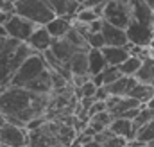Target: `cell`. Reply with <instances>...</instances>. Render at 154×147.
Listing matches in <instances>:
<instances>
[{"label": "cell", "instance_id": "cell-11", "mask_svg": "<svg viewBox=\"0 0 154 147\" xmlns=\"http://www.w3.org/2000/svg\"><path fill=\"white\" fill-rule=\"evenodd\" d=\"M136 84V79L133 75H120L116 81L109 83V84H104L106 86V92L109 95H116V97H125L129 93V90Z\"/></svg>", "mask_w": 154, "mask_h": 147}, {"label": "cell", "instance_id": "cell-3", "mask_svg": "<svg viewBox=\"0 0 154 147\" xmlns=\"http://www.w3.org/2000/svg\"><path fill=\"white\" fill-rule=\"evenodd\" d=\"M14 14H20L36 25H45L48 20L54 18V13L47 5L45 0H16L14 4Z\"/></svg>", "mask_w": 154, "mask_h": 147}, {"label": "cell", "instance_id": "cell-10", "mask_svg": "<svg viewBox=\"0 0 154 147\" xmlns=\"http://www.w3.org/2000/svg\"><path fill=\"white\" fill-rule=\"evenodd\" d=\"M45 29L52 38H63L72 29V16H54L45 23Z\"/></svg>", "mask_w": 154, "mask_h": 147}, {"label": "cell", "instance_id": "cell-33", "mask_svg": "<svg viewBox=\"0 0 154 147\" xmlns=\"http://www.w3.org/2000/svg\"><path fill=\"white\" fill-rule=\"evenodd\" d=\"M77 2H79V4H82V2H84V0H77Z\"/></svg>", "mask_w": 154, "mask_h": 147}, {"label": "cell", "instance_id": "cell-6", "mask_svg": "<svg viewBox=\"0 0 154 147\" xmlns=\"http://www.w3.org/2000/svg\"><path fill=\"white\" fill-rule=\"evenodd\" d=\"M125 36H127V41L133 43V45L152 47L154 27L152 25H145V23H138V22H129V25L125 27Z\"/></svg>", "mask_w": 154, "mask_h": 147}, {"label": "cell", "instance_id": "cell-14", "mask_svg": "<svg viewBox=\"0 0 154 147\" xmlns=\"http://www.w3.org/2000/svg\"><path fill=\"white\" fill-rule=\"evenodd\" d=\"M108 127H109L115 135L124 136L127 142L134 138V129H133V124H131V120H129V118H124V117H115V118L109 122V126H108Z\"/></svg>", "mask_w": 154, "mask_h": 147}, {"label": "cell", "instance_id": "cell-24", "mask_svg": "<svg viewBox=\"0 0 154 147\" xmlns=\"http://www.w3.org/2000/svg\"><path fill=\"white\" fill-rule=\"evenodd\" d=\"M86 43L90 48H102L104 47V38L100 33H90L86 38Z\"/></svg>", "mask_w": 154, "mask_h": 147}, {"label": "cell", "instance_id": "cell-16", "mask_svg": "<svg viewBox=\"0 0 154 147\" xmlns=\"http://www.w3.org/2000/svg\"><path fill=\"white\" fill-rule=\"evenodd\" d=\"M100 52H102L106 63H108V65H115V67L120 65V63L129 56V52H127L125 47H116V45H104V47L100 48Z\"/></svg>", "mask_w": 154, "mask_h": 147}, {"label": "cell", "instance_id": "cell-18", "mask_svg": "<svg viewBox=\"0 0 154 147\" xmlns=\"http://www.w3.org/2000/svg\"><path fill=\"white\" fill-rule=\"evenodd\" d=\"M127 95L133 97L134 101H138L140 104H145V102L154 95V86H151V84H143V83H136V84L129 90Z\"/></svg>", "mask_w": 154, "mask_h": 147}, {"label": "cell", "instance_id": "cell-27", "mask_svg": "<svg viewBox=\"0 0 154 147\" xmlns=\"http://www.w3.org/2000/svg\"><path fill=\"white\" fill-rule=\"evenodd\" d=\"M0 11H13V13H14V5H13V2L0 0Z\"/></svg>", "mask_w": 154, "mask_h": 147}, {"label": "cell", "instance_id": "cell-12", "mask_svg": "<svg viewBox=\"0 0 154 147\" xmlns=\"http://www.w3.org/2000/svg\"><path fill=\"white\" fill-rule=\"evenodd\" d=\"M133 77L136 79V83H143V84L154 86V58H152V54L142 59L138 70L134 72Z\"/></svg>", "mask_w": 154, "mask_h": 147}, {"label": "cell", "instance_id": "cell-7", "mask_svg": "<svg viewBox=\"0 0 154 147\" xmlns=\"http://www.w3.org/2000/svg\"><path fill=\"white\" fill-rule=\"evenodd\" d=\"M102 38H104V45H116V47H124L127 43V36H125V29L116 27L113 23L106 22L102 18V27L99 31Z\"/></svg>", "mask_w": 154, "mask_h": 147}, {"label": "cell", "instance_id": "cell-15", "mask_svg": "<svg viewBox=\"0 0 154 147\" xmlns=\"http://www.w3.org/2000/svg\"><path fill=\"white\" fill-rule=\"evenodd\" d=\"M68 72L70 75H77V74H88V56L86 50H77L70 56V59L66 61Z\"/></svg>", "mask_w": 154, "mask_h": 147}, {"label": "cell", "instance_id": "cell-31", "mask_svg": "<svg viewBox=\"0 0 154 147\" xmlns=\"http://www.w3.org/2000/svg\"><path fill=\"white\" fill-rule=\"evenodd\" d=\"M143 2H147V4H149V5L154 9V0H143Z\"/></svg>", "mask_w": 154, "mask_h": 147}, {"label": "cell", "instance_id": "cell-21", "mask_svg": "<svg viewBox=\"0 0 154 147\" xmlns=\"http://www.w3.org/2000/svg\"><path fill=\"white\" fill-rule=\"evenodd\" d=\"M140 63H142V59L138 58V56H127L120 65H116L118 67V70L122 75H134V72L138 70V67H140Z\"/></svg>", "mask_w": 154, "mask_h": 147}, {"label": "cell", "instance_id": "cell-1", "mask_svg": "<svg viewBox=\"0 0 154 147\" xmlns=\"http://www.w3.org/2000/svg\"><path fill=\"white\" fill-rule=\"evenodd\" d=\"M50 95L32 92L23 86H5L0 92V113L5 117L18 118L20 122L27 124L32 118L45 117L50 106Z\"/></svg>", "mask_w": 154, "mask_h": 147}, {"label": "cell", "instance_id": "cell-25", "mask_svg": "<svg viewBox=\"0 0 154 147\" xmlns=\"http://www.w3.org/2000/svg\"><path fill=\"white\" fill-rule=\"evenodd\" d=\"M102 147H127V140L120 135H113L111 138H108L102 144Z\"/></svg>", "mask_w": 154, "mask_h": 147}, {"label": "cell", "instance_id": "cell-20", "mask_svg": "<svg viewBox=\"0 0 154 147\" xmlns=\"http://www.w3.org/2000/svg\"><path fill=\"white\" fill-rule=\"evenodd\" d=\"M134 140H138V142H142V144H149L151 140H154V117L149 122H145L140 129H136Z\"/></svg>", "mask_w": 154, "mask_h": 147}, {"label": "cell", "instance_id": "cell-28", "mask_svg": "<svg viewBox=\"0 0 154 147\" xmlns=\"http://www.w3.org/2000/svg\"><path fill=\"white\" fill-rule=\"evenodd\" d=\"M106 0H84L82 2V5L84 7H93V5H97V4H104Z\"/></svg>", "mask_w": 154, "mask_h": 147}, {"label": "cell", "instance_id": "cell-4", "mask_svg": "<svg viewBox=\"0 0 154 147\" xmlns=\"http://www.w3.org/2000/svg\"><path fill=\"white\" fill-rule=\"evenodd\" d=\"M36 27H38V25H36L34 22H31V20H27V18H23V16H20V14H13V16L4 23V29H5L7 36L14 38V39H18V41H27Z\"/></svg>", "mask_w": 154, "mask_h": 147}, {"label": "cell", "instance_id": "cell-26", "mask_svg": "<svg viewBox=\"0 0 154 147\" xmlns=\"http://www.w3.org/2000/svg\"><path fill=\"white\" fill-rule=\"evenodd\" d=\"M108 92H106V86L102 84V86H97L95 88V93H93V101H106L108 99Z\"/></svg>", "mask_w": 154, "mask_h": 147}, {"label": "cell", "instance_id": "cell-29", "mask_svg": "<svg viewBox=\"0 0 154 147\" xmlns=\"http://www.w3.org/2000/svg\"><path fill=\"white\" fill-rule=\"evenodd\" d=\"M5 41H7V36H0V56H2V52L5 48Z\"/></svg>", "mask_w": 154, "mask_h": 147}, {"label": "cell", "instance_id": "cell-5", "mask_svg": "<svg viewBox=\"0 0 154 147\" xmlns=\"http://www.w3.org/2000/svg\"><path fill=\"white\" fill-rule=\"evenodd\" d=\"M29 142V131L22 126H14L5 122L0 126V144L9 147H27Z\"/></svg>", "mask_w": 154, "mask_h": 147}, {"label": "cell", "instance_id": "cell-8", "mask_svg": "<svg viewBox=\"0 0 154 147\" xmlns=\"http://www.w3.org/2000/svg\"><path fill=\"white\" fill-rule=\"evenodd\" d=\"M48 48L52 50V54H54L61 63H66V61L70 59V56L79 50L75 45H74L72 41H68L65 36L63 38H52V43H50Z\"/></svg>", "mask_w": 154, "mask_h": 147}, {"label": "cell", "instance_id": "cell-35", "mask_svg": "<svg viewBox=\"0 0 154 147\" xmlns=\"http://www.w3.org/2000/svg\"><path fill=\"white\" fill-rule=\"evenodd\" d=\"M0 147H2V144H0Z\"/></svg>", "mask_w": 154, "mask_h": 147}, {"label": "cell", "instance_id": "cell-34", "mask_svg": "<svg viewBox=\"0 0 154 147\" xmlns=\"http://www.w3.org/2000/svg\"><path fill=\"white\" fill-rule=\"evenodd\" d=\"M2 147H9V145H2Z\"/></svg>", "mask_w": 154, "mask_h": 147}, {"label": "cell", "instance_id": "cell-9", "mask_svg": "<svg viewBox=\"0 0 154 147\" xmlns=\"http://www.w3.org/2000/svg\"><path fill=\"white\" fill-rule=\"evenodd\" d=\"M47 5L50 7V11L54 13V16H72L82 7V4H79L77 0H45Z\"/></svg>", "mask_w": 154, "mask_h": 147}, {"label": "cell", "instance_id": "cell-30", "mask_svg": "<svg viewBox=\"0 0 154 147\" xmlns=\"http://www.w3.org/2000/svg\"><path fill=\"white\" fill-rule=\"evenodd\" d=\"M143 106H147L149 110H152V111H154V95L151 97V99H149V101H147V102H145V104H143Z\"/></svg>", "mask_w": 154, "mask_h": 147}, {"label": "cell", "instance_id": "cell-32", "mask_svg": "<svg viewBox=\"0 0 154 147\" xmlns=\"http://www.w3.org/2000/svg\"><path fill=\"white\" fill-rule=\"evenodd\" d=\"M7 2H13V4H14V2H16V0H7Z\"/></svg>", "mask_w": 154, "mask_h": 147}, {"label": "cell", "instance_id": "cell-23", "mask_svg": "<svg viewBox=\"0 0 154 147\" xmlns=\"http://www.w3.org/2000/svg\"><path fill=\"white\" fill-rule=\"evenodd\" d=\"M120 75H122V74H120V70H118V67H115V65H108V67L102 70V81H104V84H109V83L116 81Z\"/></svg>", "mask_w": 154, "mask_h": 147}, {"label": "cell", "instance_id": "cell-13", "mask_svg": "<svg viewBox=\"0 0 154 147\" xmlns=\"http://www.w3.org/2000/svg\"><path fill=\"white\" fill-rule=\"evenodd\" d=\"M27 43H29L34 50L41 52V50H45V48L50 47V43H52V36L48 34V31L45 29V25H38V27L32 31V34L29 36Z\"/></svg>", "mask_w": 154, "mask_h": 147}, {"label": "cell", "instance_id": "cell-22", "mask_svg": "<svg viewBox=\"0 0 154 147\" xmlns=\"http://www.w3.org/2000/svg\"><path fill=\"white\" fill-rule=\"evenodd\" d=\"M154 117V111L149 110L147 106H143L142 104V108H140V111H138V115L131 120V124H133V129H134V133H136V129H140L145 122H149L151 118Z\"/></svg>", "mask_w": 154, "mask_h": 147}, {"label": "cell", "instance_id": "cell-2", "mask_svg": "<svg viewBox=\"0 0 154 147\" xmlns=\"http://www.w3.org/2000/svg\"><path fill=\"white\" fill-rule=\"evenodd\" d=\"M47 68H48V67H47V63H45L41 52H32V54H29V56L22 61V65L16 68V72L13 74L9 84H11V86H25L27 83H31L32 79H36L39 74H43Z\"/></svg>", "mask_w": 154, "mask_h": 147}, {"label": "cell", "instance_id": "cell-19", "mask_svg": "<svg viewBox=\"0 0 154 147\" xmlns=\"http://www.w3.org/2000/svg\"><path fill=\"white\" fill-rule=\"evenodd\" d=\"M111 120H113V117L109 115V111L104 110V111H99V113L90 115V118H88V126L97 133V131L106 129V127L109 126V122H111Z\"/></svg>", "mask_w": 154, "mask_h": 147}, {"label": "cell", "instance_id": "cell-17", "mask_svg": "<svg viewBox=\"0 0 154 147\" xmlns=\"http://www.w3.org/2000/svg\"><path fill=\"white\" fill-rule=\"evenodd\" d=\"M86 56H88V74L90 75H95V74L102 72L108 67V63H106L100 48H88Z\"/></svg>", "mask_w": 154, "mask_h": 147}]
</instances>
